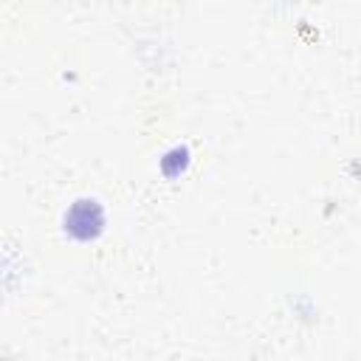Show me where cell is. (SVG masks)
<instances>
[{"mask_svg":"<svg viewBox=\"0 0 361 361\" xmlns=\"http://www.w3.org/2000/svg\"><path fill=\"white\" fill-rule=\"evenodd\" d=\"M104 228V209L93 197H79L65 212V231H71L76 240H93Z\"/></svg>","mask_w":361,"mask_h":361,"instance_id":"cell-1","label":"cell"},{"mask_svg":"<svg viewBox=\"0 0 361 361\" xmlns=\"http://www.w3.org/2000/svg\"><path fill=\"white\" fill-rule=\"evenodd\" d=\"M186 164H189V149H186V147H175V149H169V152L161 158V169H164V175H169V178L180 175V172L186 169Z\"/></svg>","mask_w":361,"mask_h":361,"instance_id":"cell-2","label":"cell"}]
</instances>
